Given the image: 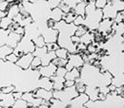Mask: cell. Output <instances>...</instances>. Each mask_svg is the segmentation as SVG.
Listing matches in <instances>:
<instances>
[{
	"instance_id": "cell-31",
	"label": "cell",
	"mask_w": 124,
	"mask_h": 108,
	"mask_svg": "<svg viewBox=\"0 0 124 108\" xmlns=\"http://www.w3.org/2000/svg\"><path fill=\"white\" fill-rule=\"evenodd\" d=\"M27 107H29V103L24 99L16 100L15 104L13 105V108H27Z\"/></svg>"
},
{
	"instance_id": "cell-3",
	"label": "cell",
	"mask_w": 124,
	"mask_h": 108,
	"mask_svg": "<svg viewBox=\"0 0 124 108\" xmlns=\"http://www.w3.org/2000/svg\"><path fill=\"white\" fill-rule=\"evenodd\" d=\"M84 107L89 108H102V107H124V97L117 94L116 91H112L107 95L106 99L104 101L101 100H96L92 101L89 100Z\"/></svg>"
},
{
	"instance_id": "cell-17",
	"label": "cell",
	"mask_w": 124,
	"mask_h": 108,
	"mask_svg": "<svg viewBox=\"0 0 124 108\" xmlns=\"http://www.w3.org/2000/svg\"><path fill=\"white\" fill-rule=\"evenodd\" d=\"M39 87L50 90V91H54V83H53L52 79L49 77L41 76L40 80H39Z\"/></svg>"
},
{
	"instance_id": "cell-37",
	"label": "cell",
	"mask_w": 124,
	"mask_h": 108,
	"mask_svg": "<svg viewBox=\"0 0 124 108\" xmlns=\"http://www.w3.org/2000/svg\"><path fill=\"white\" fill-rule=\"evenodd\" d=\"M18 60H19V57L16 55L15 52H13V53H11L10 55H8V56L6 57V59H5V61H8V62H11V63H15V64H16Z\"/></svg>"
},
{
	"instance_id": "cell-33",
	"label": "cell",
	"mask_w": 124,
	"mask_h": 108,
	"mask_svg": "<svg viewBox=\"0 0 124 108\" xmlns=\"http://www.w3.org/2000/svg\"><path fill=\"white\" fill-rule=\"evenodd\" d=\"M89 31H90V30L88 29L87 26H85V25H80V26H78V29H77V31H76V35L81 37L82 35H84L85 33H87Z\"/></svg>"
},
{
	"instance_id": "cell-34",
	"label": "cell",
	"mask_w": 124,
	"mask_h": 108,
	"mask_svg": "<svg viewBox=\"0 0 124 108\" xmlns=\"http://www.w3.org/2000/svg\"><path fill=\"white\" fill-rule=\"evenodd\" d=\"M40 65H42L41 58L38 57V56H34V58H33V60H32V63H31L30 68H31V69H37Z\"/></svg>"
},
{
	"instance_id": "cell-42",
	"label": "cell",
	"mask_w": 124,
	"mask_h": 108,
	"mask_svg": "<svg viewBox=\"0 0 124 108\" xmlns=\"http://www.w3.org/2000/svg\"><path fill=\"white\" fill-rule=\"evenodd\" d=\"M80 1L82 0H64V3H66L71 9H74Z\"/></svg>"
},
{
	"instance_id": "cell-21",
	"label": "cell",
	"mask_w": 124,
	"mask_h": 108,
	"mask_svg": "<svg viewBox=\"0 0 124 108\" xmlns=\"http://www.w3.org/2000/svg\"><path fill=\"white\" fill-rule=\"evenodd\" d=\"M15 51V48L13 46H9V45H3L0 46V56H1V60L6 59V57L8 55H10L11 53H13Z\"/></svg>"
},
{
	"instance_id": "cell-18",
	"label": "cell",
	"mask_w": 124,
	"mask_h": 108,
	"mask_svg": "<svg viewBox=\"0 0 124 108\" xmlns=\"http://www.w3.org/2000/svg\"><path fill=\"white\" fill-rule=\"evenodd\" d=\"M87 5H88L87 0H82V1H80V2L78 3L74 9H72V11L75 12L78 15H81L85 17V15H86V7H87Z\"/></svg>"
},
{
	"instance_id": "cell-41",
	"label": "cell",
	"mask_w": 124,
	"mask_h": 108,
	"mask_svg": "<svg viewBox=\"0 0 124 108\" xmlns=\"http://www.w3.org/2000/svg\"><path fill=\"white\" fill-rule=\"evenodd\" d=\"M74 24L76 26H80V25H84L85 24V17L81 15H78L76 20L74 21Z\"/></svg>"
},
{
	"instance_id": "cell-46",
	"label": "cell",
	"mask_w": 124,
	"mask_h": 108,
	"mask_svg": "<svg viewBox=\"0 0 124 108\" xmlns=\"http://www.w3.org/2000/svg\"><path fill=\"white\" fill-rule=\"evenodd\" d=\"M56 23H57V22H55V21H54V20H53L52 18H49V19H48V21H47V26H48L49 28L54 29V27H55Z\"/></svg>"
},
{
	"instance_id": "cell-36",
	"label": "cell",
	"mask_w": 124,
	"mask_h": 108,
	"mask_svg": "<svg viewBox=\"0 0 124 108\" xmlns=\"http://www.w3.org/2000/svg\"><path fill=\"white\" fill-rule=\"evenodd\" d=\"M48 1V4H49V7L51 10L54 9V8H57L59 7V5L61 4L64 0H47Z\"/></svg>"
},
{
	"instance_id": "cell-5",
	"label": "cell",
	"mask_w": 124,
	"mask_h": 108,
	"mask_svg": "<svg viewBox=\"0 0 124 108\" xmlns=\"http://www.w3.org/2000/svg\"><path fill=\"white\" fill-rule=\"evenodd\" d=\"M53 94H54V98L61 100L62 102L67 103L68 106H69L70 102L74 98L78 96L79 92L78 91L76 85H74V86H70V87H64L61 90H54Z\"/></svg>"
},
{
	"instance_id": "cell-48",
	"label": "cell",
	"mask_w": 124,
	"mask_h": 108,
	"mask_svg": "<svg viewBox=\"0 0 124 108\" xmlns=\"http://www.w3.org/2000/svg\"><path fill=\"white\" fill-rule=\"evenodd\" d=\"M72 41H73V43H74L76 46H78V44L80 43V37H79V36H77V35L75 34V35L72 36Z\"/></svg>"
},
{
	"instance_id": "cell-27",
	"label": "cell",
	"mask_w": 124,
	"mask_h": 108,
	"mask_svg": "<svg viewBox=\"0 0 124 108\" xmlns=\"http://www.w3.org/2000/svg\"><path fill=\"white\" fill-rule=\"evenodd\" d=\"M77 16H78V14H77L75 12L71 11V12L68 13H64L63 18H62V19L65 20L66 23H68V24H72V23H74V21L76 20Z\"/></svg>"
},
{
	"instance_id": "cell-53",
	"label": "cell",
	"mask_w": 124,
	"mask_h": 108,
	"mask_svg": "<svg viewBox=\"0 0 124 108\" xmlns=\"http://www.w3.org/2000/svg\"><path fill=\"white\" fill-rule=\"evenodd\" d=\"M122 96H123V97H124V94H123V95H122Z\"/></svg>"
},
{
	"instance_id": "cell-6",
	"label": "cell",
	"mask_w": 124,
	"mask_h": 108,
	"mask_svg": "<svg viewBox=\"0 0 124 108\" xmlns=\"http://www.w3.org/2000/svg\"><path fill=\"white\" fill-rule=\"evenodd\" d=\"M36 48V46L34 44V42L31 40L30 37H28L27 35H24L22 37V40L19 42L18 46L15 48V53L16 52H23L24 54L26 53H33L34 50Z\"/></svg>"
},
{
	"instance_id": "cell-1",
	"label": "cell",
	"mask_w": 124,
	"mask_h": 108,
	"mask_svg": "<svg viewBox=\"0 0 124 108\" xmlns=\"http://www.w3.org/2000/svg\"><path fill=\"white\" fill-rule=\"evenodd\" d=\"M54 29H56L59 32L57 44L60 47L68 49L69 53H78V47L72 41V36L76 34L78 26H76L74 23L68 24L65 22V20H61L60 22L56 23Z\"/></svg>"
},
{
	"instance_id": "cell-14",
	"label": "cell",
	"mask_w": 124,
	"mask_h": 108,
	"mask_svg": "<svg viewBox=\"0 0 124 108\" xmlns=\"http://www.w3.org/2000/svg\"><path fill=\"white\" fill-rule=\"evenodd\" d=\"M24 35H20L18 33H16L15 31H11L9 36H8V39H7V42H6V45H9V46H13L14 48H16V46H18L19 42L22 40V37Z\"/></svg>"
},
{
	"instance_id": "cell-2",
	"label": "cell",
	"mask_w": 124,
	"mask_h": 108,
	"mask_svg": "<svg viewBox=\"0 0 124 108\" xmlns=\"http://www.w3.org/2000/svg\"><path fill=\"white\" fill-rule=\"evenodd\" d=\"M101 66L110 71L113 76L124 73V51L101 56Z\"/></svg>"
},
{
	"instance_id": "cell-10",
	"label": "cell",
	"mask_w": 124,
	"mask_h": 108,
	"mask_svg": "<svg viewBox=\"0 0 124 108\" xmlns=\"http://www.w3.org/2000/svg\"><path fill=\"white\" fill-rule=\"evenodd\" d=\"M57 68H58V66L52 62L51 64H49L48 65H40L37 69L39 70L41 76L52 78L53 76L55 75V72H56Z\"/></svg>"
},
{
	"instance_id": "cell-28",
	"label": "cell",
	"mask_w": 124,
	"mask_h": 108,
	"mask_svg": "<svg viewBox=\"0 0 124 108\" xmlns=\"http://www.w3.org/2000/svg\"><path fill=\"white\" fill-rule=\"evenodd\" d=\"M14 23V19L10 18L9 16H6L4 18H1V22H0V27L1 29H4V30H8L11 25Z\"/></svg>"
},
{
	"instance_id": "cell-4",
	"label": "cell",
	"mask_w": 124,
	"mask_h": 108,
	"mask_svg": "<svg viewBox=\"0 0 124 108\" xmlns=\"http://www.w3.org/2000/svg\"><path fill=\"white\" fill-rule=\"evenodd\" d=\"M103 19L102 9H95L92 13H88L85 15V26L88 27L90 31H97L100 22Z\"/></svg>"
},
{
	"instance_id": "cell-26",
	"label": "cell",
	"mask_w": 124,
	"mask_h": 108,
	"mask_svg": "<svg viewBox=\"0 0 124 108\" xmlns=\"http://www.w3.org/2000/svg\"><path fill=\"white\" fill-rule=\"evenodd\" d=\"M20 13V10H19V5L18 4H15L9 7L8 10V16L12 19H14L16 16H17Z\"/></svg>"
},
{
	"instance_id": "cell-40",
	"label": "cell",
	"mask_w": 124,
	"mask_h": 108,
	"mask_svg": "<svg viewBox=\"0 0 124 108\" xmlns=\"http://www.w3.org/2000/svg\"><path fill=\"white\" fill-rule=\"evenodd\" d=\"M46 46L49 51H55V50H57L60 47V46L57 44V42H55V43H49V44L46 45Z\"/></svg>"
},
{
	"instance_id": "cell-29",
	"label": "cell",
	"mask_w": 124,
	"mask_h": 108,
	"mask_svg": "<svg viewBox=\"0 0 124 108\" xmlns=\"http://www.w3.org/2000/svg\"><path fill=\"white\" fill-rule=\"evenodd\" d=\"M75 85H76V87H77V89L79 93H84L86 91V84L81 80V78H78L76 80V84Z\"/></svg>"
},
{
	"instance_id": "cell-23",
	"label": "cell",
	"mask_w": 124,
	"mask_h": 108,
	"mask_svg": "<svg viewBox=\"0 0 124 108\" xmlns=\"http://www.w3.org/2000/svg\"><path fill=\"white\" fill-rule=\"evenodd\" d=\"M80 69L79 68H73L72 70H69L67 71L66 75H65V79L66 80H73V81H76L77 79L80 78Z\"/></svg>"
},
{
	"instance_id": "cell-39",
	"label": "cell",
	"mask_w": 124,
	"mask_h": 108,
	"mask_svg": "<svg viewBox=\"0 0 124 108\" xmlns=\"http://www.w3.org/2000/svg\"><path fill=\"white\" fill-rule=\"evenodd\" d=\"M16 90V86L14 84L12 85H8V86H4V87H1V91L3 93H13Z\"/></svg>"
},
{
	"instance_id": "cell-9",
	"label": "cell",
	"mask_w": 124,
	"mask_h": 108,
	"mask_svg": "<svg viewBox=\"0 0 124 108\" xmlns=\"http://www.w3.org/2000/svg\"><path fill=\"white\" fill-rule=\"evenodd\" d=\"M16 98L13 93H3L0 91V105L1 108L13 107L16 102Z\"/></svg>"
},
{
	"instance_id": "cell-43",
	"label": "cell",
	"mask_w": 124,
	"mask_h": 108,
	"mask_svg": "<svg viewBox=\"0 0 124 108\" xmlns=\"http://www.w3.org/2000/svg\"><path fill=\"white\" fill-rule=\"evenodd\" d=\"M108 1L109 0H96L95 1V6H96L97 9H103L107 5Z\"/></svg>"
},
{
	"instance_id": "cell-30",
	"label": "cell",
	"mask_w": 124,
	"mask_h": 108,
	"mask_svg": "<svg viewBox=\"0 0 124 108\" xmlns=\"http://www.w3.org/2000/svg\"><path fill=\"white\" fill-rule=\"evenodd\" d=\"M55 54H56V57H58V58L68 59L69 51H68V49H66L64 47H59L57 50H55Z\"/></svg>"
},
{
	"instance_id": "cell-22",
	"label": "cell",
	"mask_w": 124,
	"mask_h": 108,
	"mask_svg": "<svg viewBox=\"0 0 124 108\" xmlns=\"http://www.w3.org/2000/svg\"><path fill=\"white\" fill-rule=\"evenodd\" d=\"M94 42V33L93 31H88L87 33H85L84 35H82L80 37V43H83L85 45H90Z\"/></svg>"
},
{
	"instance_id": "cell-16",
	"label": "cell",
	"mask_w": 124,
	"mask_h": 108,
	"mask_svg": "<svg viewBox=\"0 0 124 108\" xmlns=\"http://www.w3.org/2000/svg\"><path fill=\"white\" fill-rule=\"evenodd\" d=\"M85 93L88 94V96L90 97V100L92 101H96L99 100L98 96H99V87L97 86H93V85H86V91Z\"/></svg>"
},
{
	"instance_id": "cell-13",
	"label": "cell",
	"mask_w": 124,
	"mask_h": 108,
	"mask_svg": "<svg viewBox=\"0 0 124 108\" xmlns=\"http://www.w3.org/2000/svg\"><path fill=\"white\" fill-rule=\"evenodd\" d=\"M33 58H34L33 53H26L22 57L19 58V60L17 61L16 64L19 67H21L22 69H29L31 67V64L32 63Z\"/></svg>"
},
{
	"instance_id": "cell-35",
	"label": "cell",
	"mask_w": 124,
	"mask_h": 108,
	"mask_svg": "<svg viewBox=\"0 0 124 108\" xmlns=\"http://www.w3.org/2000/svg\"><path fill=\"white\" fill-rule=\"evenodd\" d=\"M53 63H54V64H56L58 67H59V66H63V67H65V66H66V64H68V59H62V58H58V57H56V58H54V59L53 60Z\"/></svg>"
},
{
	"instance_id": "cell-7",
	"label": "cell",
	"mask_w": 124,
	"mask_h": 108,
	"mask_svg": "<svg viewBox=\"0 0 124 108\" xmlns=\"http://www.w3.org/2000/svg\"><path fill=\"white\" fill-rule=\"evenodd\" d=\"M84 60L82 58V55L80 53H69L68 56V64H66V69L72 70L73 68L77 67V68H81L84 65Z\"/></svg>"
},
{
	"instance_id": "cell-15",
	"label": "cell",
	"mask_w": 124,
	"mask_h": 108,
	"mask_svg": "<svg viewBox=\"0 0 124 108\" xmlns=\"http://www.w3.org/2000/svg\"><path fill=\"white\" fill-rule=\"evenodd\" d=\"M33 94L36 98H40V99H43L45 101H49L54 97V94H53V91H50V90H47V89H44V88H37L35 91H33Z\"/></svg>"
},
{
	"instance_id": "cell-20",
	"label": "cell",
	"mask_w": 124,
	"mask_h": 108,
	"mask_svg": "<svg viewBox=\"0 0 124 108\" xmlns=\"http://www.w3.org/2000/svg\"><path fill=\"white\" fill-rule=\"evenodd\" d=\"M63 14H64L63 11H62L59 7H57V8H54V9H53V10L51 11L50 18H52V19L54 20L55 22H60L61 20H63V19H62V18H63Z\"/></svg>"
},
{
	"instance_id": "cell-32",
	"label": "cell",
	"mask_w": 124,
	"mask_h": 108,
	"mask_svg": "<svg viewBox=\"0 0 124 108\" xmlns=\"http://www.w3.org/2000/svg\"><path fill=\"white\" fill-rule=\"evenodd\" d=\"M32 41L34 42V44H35L36 47H43V46H45L47 45L46 42H45L44 37L42 36V34L39 35V36H37L36 38H34Z\"/></svg>"
},
{
	"instance_id": "cell-47",
	"label": "cell",
	"mask_w": 124,
	"mask_h": 108,
	"mask_svg": "<svg viewBox=\"0 0 124 108\" xmlns=\"http://www.w3.org/2000/svg\"><path fill=\"white\" fill-rule=\"evenodd\" d=\"M76 84V81L73 80H66L64 83V86L65 87H70V86H74Z\"/></svg>"
},
{
	"instance_id": "cell-19",
	"label": "cell",
	"mask_w": 124,
	"mask_h": 108,
	"mask_svg": "<svg viewBox=\"0 0 124 108\" xmlns=\"http://www.w3.org/2000/svg\"><path fill=\"white\" fill-rule=\"evenodd\" d=\"M53 83H54V90H61L63 89L65 86H64V83L66 81L65 77H60V76H53L51 78Z\"/></svg>"
},
{
	"instance_id": "cell-25",
	"label": "cell",
	"mask_w": 124,
	"mask_h": 108,
	"mask_svg": "<svg viewBox=\"0 0 124 108\" xmlns=\"http://www.w3.org/2000/svg\"><path fill=\"white\" fill-rule=\"evenodd\" d=\"M50 102H51V107L52 108H65L68 107V104L65 103L64 102H62L61 100L59 99H56V98H52L50 100Z\"/></svg>"
},
{
	"instance_id": "cell-51",
	"label": "cell",
	"mask_w": 124,
	"mask_h": 108,
	"mask_svg": "<svg viewBox=\"0 0 124 108\" xmlns=\"http://www.w3.org/2000/svg\"><path fill=\"white\" fill-rule=\"evenodd\" d=\"M31 3H35V2H37V1H40V0H29Z\"/></svg>"
},
{
	"instance_id": "cell-24",
	"label": "cell",
	"mask_w": 124,
	"mask_h": 108,
	"mask_svg": "<svg viewBox=\"0 0 124 108\" xmlns=\"http://www.w3.org/2000/svg\"><path fill=\"white\" fill-rule=\"evenodd\" d=\"M112 84H114L116 87H121L124 85V73L116 75L112 79Z\"/></svg>"
},
{
	"instance_id": "cell-12",
	"label": "cell",
	"mask_w": 124,
	"mask_h": 108,
	"mask_svg": "<svg viewBox=\"0 0 124 108\" xmlns=\"http://www.w3.org/2000/svg\"><path fill=\"white\" fill-rule=\"evenodd\" d=\"M114 22H115L114 19H111V18H103L102 21L100 22L99 26H98L97 31H99L104 37L107 36L109 33L112 31V27H113Z\"/></svg>"
},
{
	"instance_id": "cell-52",
	"label": "cell",
	"mask_w": 124,
	"mask_h": 108,
	"mask_svg": "<svg viewBox=\"0 0 124 108\" xmlns=\"http://www.w3.org/2000/svg\"><path fill=\"white\" fill-rule=\"evenodd\" d=\"M9 2H14V1H16V0H8Z\"/></svg>"
},
{
	"instance_id": "cell-45",
	"label": "cell",
	"mask_w": 124,
	"mask_h": 108,
	"mask_svg": "<svg viewBox=\"0 0 124 108\" xmlns=\"http://www.w3.org/2000/svg\"><path fill=\"white\" fill-rule=\"evenodd\" d=\"M59 8L61 9L62 11H63V13H70V12L72 11V9H71L66 3H64V1L59 5Z\"/></svg>"
},
{
	"instance_id": "cell-11",
	"label": "cell",
	"mask_w": 124,
	"mask_h": 108,
	"mask_svg": "<svg viewBox=\"0 0 124 108\" xmlns=\"http://www.w3.org/2000/svg\"><path fill=\"white\" fill-rule=\"evenodd\" d=\"M102 11H103V18H111V19H115L117 13H119L116 6L111 0H109L107 5L102 9Z\"/></svg>"
},
{
	"instance_id": "cell-38",
	"label": "cell",
	"mask_w": 124,
	"mask_h": 108,
	"mask_svg": "<svg viewBox=\"0 0 124 108\" xmlns=\"http://www.w3.org/2000/svg\"><path fill=\"white\" fill-rule=\"evenodd\" d=\"M10 7V2L8 0H0V11H8Z\"/></svg>"
},
{
	"instance_id": "cell-49",
	"label": "cell",
	"mask_w": 124,
	"mask_h": 108,
	"mask_svg": "<svg viewBox=\"0 0 124 108\" xmlns=\"http://www.w3.org/2000/svg\"><path fill=\"white\" fill-rule=\"evenodd\" d=\"M23 94H24V92H22V91H15L14 92V96H15L16 100H20V99H22Z\"/></svg>"
},
{
	"instance_id": "cell-50",
	"label": "cell",
	"mask_w": 124,
	"mask_h": 108,
	"mask_svg": "<svg viewBox=\"0 0 124 108\" xmlns=\"http://www.w3.org/2000/svg\"><path fill=\"white\" fill-rule=\"evenodd\" d=\"M6 16H8V11H3V12L0 13V19L1 18H4Z\"/></svg>"
},
{
	"instance_id": "cell-54",
	"label": "cell",
	"mask_w": 124,
	"mask_h": 108,
	"mask_svg": "<svg viewBox=\"0 0 124 108\" xmlns=\"http://www.w3.org/2000/svg\"><path fill=\"white\" fill-rule=\"evenodd\" d=\"M123 23H124V21H123Z\"/></svg>"
},
{
	"instance_id": "cell-44",
	"label": "cell",
	"mask_w": 124,
	"mask_h": 108,
	"mask_svg": "<svg viewBox=\"0 0 124 108\" xmlns=\"http://www.w3.org/2000/svg\"><path fill=\"white\" fill-rule=\"evenodd\" d=\"M114 20H115V22H116V23H123V21H124V11L119 12Z\"/></svg>"
},
{
	"instance_id": "cell-8",
	"label": "cell",
	"mask_w": 124,
	"mask_h": 108,
	"mask_svg": "<svg viewBox=\"0 0 124 108\" xmlns=\"http://www.w3.org/2000/svg\"><path fill=\"white\" fill-rule=\"evenodd\" d=\"M90 100V97L88 96L87 93H79V95L77 96L76 98H74L70 103L68 107H73V108H84L86 102Z\"/></svg>"
}]
</instances>
